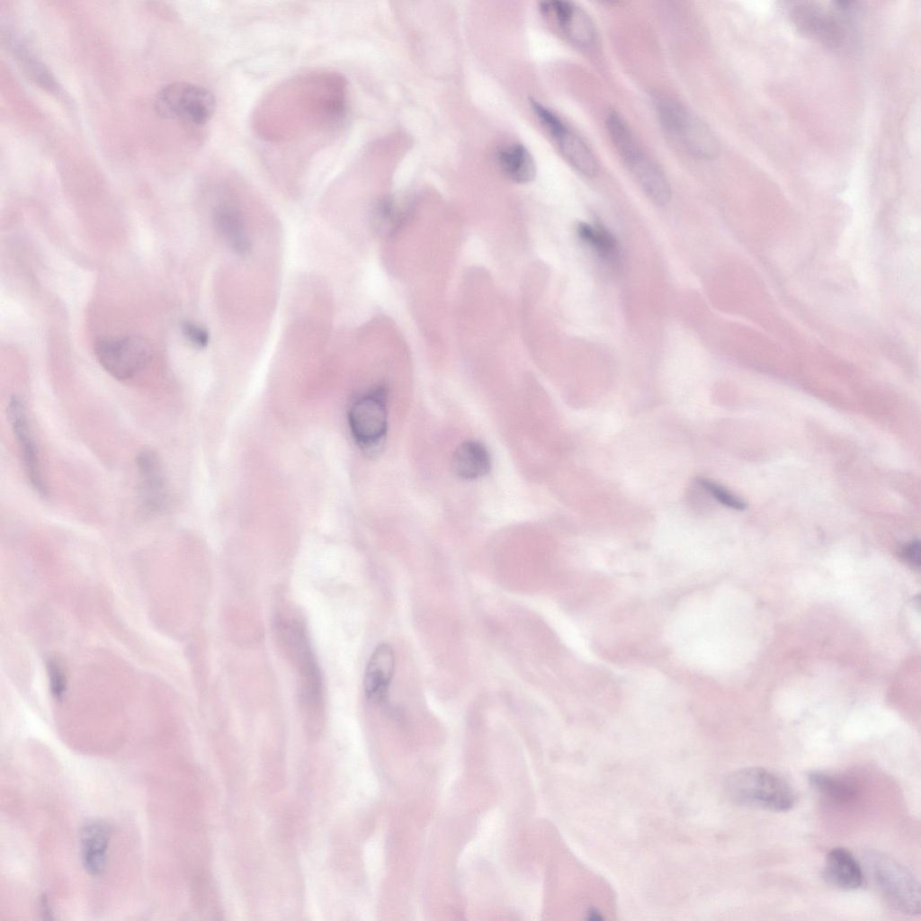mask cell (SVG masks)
Listing matches in <instances>:
<instances>
[{
    "mask_svg": "<svg viewBox=\"0 0 921 921\" xmlns=\"http://www.w3.org/2000/svg\"><path fill=\"white\" fill-rule=\"evenodd\" d=\"M110 835V827L101 819L87 820L80 829L81 862L92 876H99L105 870Z\"/></svg>",
    "mask_w": 921,
    "mask_h": 921,
    "instance_id": "cell-10",
    "label": "cell"
},
{
    "mask_svg": "<svg viewBox=\"0 0 921 921\" xmlns=\"http://www.w3.org/2000/svg\"><path fill=\"white\" fill-rule=\"evenodd\" d=\"M555 140L563 156L577 171L587 177L597 174L598 162L595 156L577 135L567 128Z\"/></svg>",
    "mask_w": 921,
    "mask_h": 921,
    "instance_id": "cell-18",
    "label": "cell"
},
{
    "mask_svg": "<svg viewBox=\"0 0 921 921\" xmlns=\"http://www.w3.org/2000/svg\"><path fill=\"white\" fill-rule=\"evenodd\" d=\"M181 330L185 339L194 347L202 349L208 345L209 333L202 326L185 321L182 324Z\"/></svg>",
    "mask_w": 921,
    "mask_h": 921,
    "instance_id": "cell-26",
    "label": "cell"
},
{
    "mask_svg": "<svg viewBox=\"0 0 921 921\" xmlns=\"http://www.w3.org/2000/svg\"><path fill=\"white\" fill-rule=\"evenodd\" d=\"M15 58L28 76L42 87H47L50 92L57 90V85L49 71L38 60L29 49L22 44L14 42L13 46Z\"/></svg>",
    "mask_w": 921,
    "mask_h": 921,
    "instance_id": "cell-22",
    "label": "cell"
},
{
    "mask_svg": "<svg viewBox=\"0 0 921 921\" xmlns=\"http://www.w3.org/2000/svg\"><path fill=\"white\" fill-rule=\"evenodd\" d=\"M810 785L825 798L838 804L848 803L856 796V789L849 781L835 775L813 771L808 775Z\"/></svg>",
    "mask_w": 921,
    "mask_h": 921,
    "instance_id": "cell-20",
    "label": "cell"
},
{
    "mask_svg": "<svg viewBox=\"0 0 921 921\" xmlns=\"http://www.w3.org/2000/svg\"><path fill=\"white\" fill-rule=\"evenodd\" d=\"M40 908L44 918H51L50 907L45 895H42L40 898Z\"/></svg>",
    "mask_w": 921,
    "mask_h": 921,
    "instance_id": "cell-29",
    "label": "cell"
},
{
    "mask_svg": "<svg viewBox=\"0 0 921 921\" xmlns=\"http://www.w3.org/2000/svg\"><path fill=\"white\" fill-rule=\"evenodd\" d=\"M578 237L603 260L615 264L621 258L620 246L612 233L600 224L580 222L577 226Z\"/></svg>",
    "mask_w": 921,
    "mask_h": 921,
    "instance_id": "cell-19",
    "label": "cell"
},
{
    "mask_svg": "<svg viewBox=\"0 0 921 921\" xmlns=\"http://www.w3.org/2000/svg\"><path fill=\"white\" fill-rule=\"evenodd\" d=\"M835 9L836 13L827 12L813 3H799L791 8L789 15L800 33L814 39L827 49H836L845 42L847 28L852 23L853 13L856 9Z\"/></svg>",
    "mask_w": 921,
    "mask_h": 921,
    "instance_id": "cell-5",
    "label": "cell"
},
{
    "mask_svg": "<svg viewBox=\"0 0 921 921\" xmlns=\"http://www.w3.org/2000/svg\"><path fill=\"white\" fill-rule=\"evenodd\" d=\"M531 107L542 126L553 139H556L567 129L563 121L541 103L535 100H531Z\"/></svg>",
    "mask_w": 921,
    "mask_h": 921,
    "instance_id": "cell-25",
    "label": "cell"
},
{
    "mask_svg": "<svg viewBox=\"0 0 921 921\" xmlns=\"http://www.w3.org/2000/svg\"><path fill=\"white\" fill-rule=\"evenodd\" d=\"M724 789L733 803L752 809L787 811L796 802V793L785 779L759 766L733 772L727 777Z\"/></svg>",
    "mask_w": 921,
    "mask_h": 921,
    "instance_id": "cell-1",
    "label": "cell"
},
{
    "mask_svg": "<svg viewBox=\"0 0 921 921\" xmlns=\"http://www.w3.org/2000/svg\"><path fill=\"white\" fill-rule=\"evenodd\" d=\"M215 106V98L207 88L183 81L166 85L154 99V109L159 116L196 127L210 120Z\"/></svg>",
    "mask_w": 921,
    "mask_h": 921,
    "instance_id": "cell-3",
    "label": "cell"
},
{
    "mask_svg": "<svg viewBox=\"0 0 921 921\" xmlns=\"http://www.w3.org/2000/svg\"><path fill=\"white\" fill-rule=\"evenodd\" d=\"M541 13L551 16L559 27L573 41L578 44L591 43L595 37V28L592 19L580 7L573 3L551 1L541 3Z\"/></svg>",
    "mask_w": 921,
    "mask_h": 921,
    "instance_id": "cell-9",
    "label": "cell"
},
{
    "mask_svg": "<svg viewBox=\"0 0 921 921\" xmlns=\"http://www.w3.org/2000/svg\"><path fill=\"white\" fill-rule=\"evenodd\" d=\"M348 425L356 444L369 452L379 447L388 430L387 390L375 387L351 404Z\"/></svg>",
    "mask_w": 921,
    "mask_h": 921,
    "instance_id": "cell-4",
    "label": "cell"
},
{
    "mask_svg": "<svg viewBox=\"0 0 921 921\" xmlns=\"http://www.w3.org/2000/svg\"><path fill=\"white\" fill-rule=\"evenodd\" d=\"M47 668L52 695L56 699H60L66 690V678L64 672L59 664L52 659L49 660Z\"/></svg>",
    "mask_w": 921,
    "mask_h": 921,
    "instance_id": "cell-27",
    "label": "cell"
},
{
    "mask_svg": "<svg viewBox=\"0 0 921 921\" xmlns=\"http://www.w3.org/2000/svg\"><path fill=\"white\" fill-rule=\"evenodd\" d=\"M404 212L393 198H385L374 209V227L379 233L387 235L399 225Z\"/></svg>",
    "mask_w": 921,
    "mask_h": 921,
    "instance_id": "cell-23",
    "label": "cell"
},
{
    "mask_svg": "<svg viewBox=\"0 0 921 921\" xmlns=\"http://www.w3.org/2000/svg\"><path fill=\"white\" fill-rule=\"evenodd\" d=\"M138 472V500L148 514L164 511L168 503V486L164 469L156 452L143 449L135 459Z\"/></svg>",
    "mask_w": 921,
    "mask_h": 921,
    "instance_id": "cell-8",
    "label": "cell"
},
{
    "mask_svg": "<svg viewBox=\"0 0 921 921\" xmlns=\"http://www.w3.org/2000/svg\"><path fill=\"white\" fill-rule=\"evenodd\" d=\"M453 472L462 479H475L490 469V456L479 442L469 440L454 451L452 460Z\"/></svg>",
    "mask_w": 921,
    "mask_h": 921,
    "instance_id": "cell-16",
    "label": "cell"
},
{
    "mask_svg": "<svg viewBox=\"0 0 921 921\" xmlns=\"http://www.w3.org/2000/svg\"><path fill=\"white\" fill-rule=\"evenodd\" d=\"M394 669L393 648L387 643L380 644L367 663L363 677L364 693L371 702H380L386 698Z\"/></svg>",
    "mask_w": 921,
    "mask_h": 921,
    "instance_id": "cell-11",
    "label": "cell"
},
{
    "mask_svg": "<svg viewBox=\"0 0 921 921\" xmlns=\"http://www.w3.org/2000/svg\"><path fill=\"white\" fill-rule=\"evenodd\" d=\"M698 483L721 505L738 511L747 508V504L742 499L713 481L701 478Z\"/></svg>",
    "mask_w": 921,
    "mask_h": 921,
    "instance_id": "cell-24",
    "label": "cell"
},
{
    "mask_svg": "<svg viewBox=\"0 0 921 921\" xmlns=\"http://www.w3.org/2000/svg\"><path fill=\"white\" fill-rule=\"evenodd\" d=\"M94 353L100 365L113 378L127 380L135 377L149 362V343L137 335L106 337L96 342Z\"/></svg>",
    "mask_w": 921,
    "mask_h": 921,
    "instance_id": "cell-6",
    "label": "cell"
},
{
    "mask_svg": "<svg viewBox=\"0 0 921 921\" xmlns=\"http://www.w3.org/2000/svg\"><path fill=\"white\" fill-rule=\"evenodd\" d=\"M215 228L228 246L237 254L244 255L250 248L240 210L232 201H221L214 210Z\"/></svg>",
    "mask_w": 921,
    "mask_h": 921,
    "instance_id": "cell-14",
    "label": "cell"
},
{
    "mask_svg": "<svg viewBox=\"0 0 921 921\" xmlns=\"http://www.w3.org/2000/svg\"><path fill=\"white\" fill-rule=\"evenodd\" d=\"M8 420L18 444L23 469L31 487L41 496L48 495L38 447L31 434L23 400L13 395L7 404Z\"/></svg>",
    "mask_w": 921,
    "mask_h": 921,
    "instance_id": "cell-7",
    "label": "cell"
},
{
    "mask_svg": "<svg viewBox=\"0 0 921 921\" xmlns=\"http://www.w3.org/2000/svg\"><path fill=\"white\" fill-rule=\"evenodd\" d=\"M625 164L643 192L654 203L665 205L669 201L671 190L665 174L642 150Z\"/></svg>",
    "mask_w": 921,
    "mask_h": 921,
    "instance_id": "cell-13",
    "label": "cell"
},
{
    "mask_svg": "<svg viewBox=\"0 0 921 921\" xmlns=\"http://www.w3.org/2000/svg\"><path fill=\"white\" fill-rule=\"evenodd\" d=\"M606 127L610 138L624 163L641 150L629 126L617 112L613 111L608 113Z\"/></svg>",
    "mask_w": 921,
    "mask_h": 921,
    "instance_id": "cell-21",
    "label": "cell"
},
{
    "mask_svg": "<svg viewBox=\"0 0 921 921\" xmlns=\"http://www.w3.org/2000/svg\"><path fill=\"white\" fill-rule=\"evenodd\" d=\"M867 872L887 902L908 915L920 912V886L914 874L893 858L875 850L863 854Z\"/></svg>",
    "mask_w": 921,
    "mask_h": 921,
    "instance_id": "cell-2",
    "label": "cell"
},
{
    "mask_svg": "<svg viewBox=\"0 0 921 921\" xmlns=\"http://www.w3.org/2000/svg\"><path fill=\"white\" fill-rule=\"evenodd\" d=\"M823 879L829 885L845 890H856L863 886V868L854 854L844 847H835L826 856L822 872Z\"/></svg>",
    "mask_w": 921,
    "mask_h": 921,
    "instance_id": "cell-12",
    "label": "cell"
},
{
    "mask_svg": "<svg viewBox=\"0 0 921 921\" xmlns=\"http://www.w3.org/2000/svg\"><path fill=\"white\" fill-rule=\"evenodd\" d=\"M676 140L693 156L702 159L714 158L720 150L719 142L702 120L690 113Z\"/></svg>",
    "mask_w": 921,
    "mask_h": 921,
    "instance_id": "cell-17",
    "label": "cell"
},
{
    "mask_svg": "<svg viewBox=\"0 0 921 921\" xmlns=\"http://www.w3.org/2000/svg\"><path fill=\"white\" fill-rule=\"evenodd\" d=\"M902 558L911 566H920V543L918 540H913L907 543L901 550Z\"/></svg>",
    "mask_w": 921,
    "mask_h": 921,
    "instance_id": "cell-28",
    "label": "cell"
},
{
    "mask_svg": "<svg viewBox=\"0 0 921 921\" xmlns=\"http://www.w3.org/2000/svg\"><path fill=\"white\" fill-rule=\"evenodd\" d=\"M496 161L501 172L512 182L526 183L535 176L534 160L527 148L520 143L501 147L496 153Z\"/></svg>",
    "mask_w": 921,
    "mask_h": 921,
    "instance_id": "cell-15",
    "label": "cell"
}]
</instances>
